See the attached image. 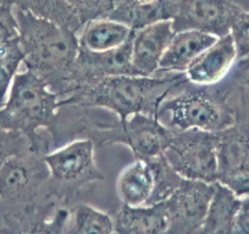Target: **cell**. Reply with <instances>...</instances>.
I'll use <instances>...</instances> for the list:
<instances>
[{"label":"cell","instance_id":"6da1fadb","mask_svg":"<svg viewBox=\"0 0 249 234\" xmlns=\"http://www.w3.org/2000/svg\"><path fill=\"white\" fill-rule=\"evenodd\" d=\"M26 68L39 76L56 94L73 92L72 75L80 51L75 31L30 11L14 8Z\"/></svg>","mask_w":249,"mask_h":234},{"label":"cell","instance_id":"7a4b0ae2","mask_svg":"<svg viewBox=\"0 0 249 234\" xmlns=\"http://www.w3.org/2000/svg\"><path fill=\"white\" fill-rule=\"evenodd\" d=\"M186 75L154 78L148 76H114L77 89L68 99L60 100L62 105L98 107L117 115L120 125L135 114H147L159 117L160 106L174 88L183 84ZM160 118V117H159Z\"/></svg>","mask_w":249,"mask_h":234},{"label":"cell","instance_id":"3957f363","mask_svg":"<svg viewBox=\"0 0 249 234\" xmlns=\"http://www.w3.org/2000/svg\"><path fill=\"white\" fill-rule=\"evenodd\" d=\"M60 107L59 94L32 71L18 72L9 90L6 101L0 106V127L20 132L27 138L32 152L44 150L42 128H50Z\"/></svg>","mask_w":249,"mask_h":234},{"label":"cell","instance_id":"277c9868","mask_svg":"<svg viewBox=\"0 0 249 234\" xmlns=\"http://www.w3.org/2000/svg\"><path fill=\"white\" fill-rule=\"evenodd\" d=\"M217 143L219 133L203 131L177 132L164 152L170 166L182 178L217 182Z\"/></svg>","mask_w":249,"mask_h":234},{"label":"cell","instance_id":"5b68a950","mask_svg":"<svg viewBox=\"0 0 249 234\" xmlns=\"http://www.w3.org/2000/svg\"><path fill=\"white\" fill-rule=\"evenodd\" d=\"M169 115V128L220 133L233 126V117L215 99L203 92H184L166 100L160 106V114Z\"/></svg>","mask_w":249,"mask_h":234},{"label":"cell","instance_id":"8992f818","mask_svg":"<svg viewBox=\"0 0 249 234\" xmlns=\"http://www.w3.org/2000/svg\"><path fill=\"white\" fill-rule=\"evenodd\" d=\"M48 176L39 154L27 151L10 157L0 168V200L10 205H32Z\"/></svg>","mask_w":249,"mask_h":234},{"label":"cell","instance_id":"52a82bcc","mask_svg":"<svg viewBox=\"0 0 249 234\" xmlns=\"http://www.w3.org/2000/svg\"><path fill=\"white\" fill-rule=\"evenodd\" d=\"M215 188L216 183L183 178L165 200L169 214L167 234H195L207 215Z\"/></svg>","mask_w":249,"mask_h":234},{"label":"cell","instance_id":"ba28073f","mask_svg":"<svg viewBox=\"0 0 249 234\" xmlns=\"http://www.w3.org/2000/svg\"><path fill=\"white\" fill-rule=\"evenodd\" d=\"M95 144L90 138L75 140L43 156L49 177L62 185H81L104 180L94 159Z\"/></svg>","mask_w":249,"mask_h":234},{"label":"cell","instance_id":"9c48e42d","mask_svg":"<svg viewBox=\"0 0 249 234\" xmlns=\"http://www.w3.org/2000/svg\"><path fill=\"white\" fill-rule=\"evenodd\" d=\"M242 11L230 0H179L172 27L175 32L196 30L220 38L231 33Z\"/></svg>","mask_w":249,"mask_h":234},{"label":"cell","instance_id":"30bf717a","mask_svg":"<svg viewBox=\"0 0 249 234\" xmlns=\"http://www.w3.org/2000/svg\"><path fill=\"white\" fill-rule=\"evenodd\" d=\"M114 76H140L132 64V39L107 51H89L80 48L72 75L73 92Z\"/></svg>","mask_w":249,"mask_h":234},{"label":"cell","instance_id":"8fae6325","mask_svg":"<svg viewBox=\"0 0 249 234\" xmlns=\"http://www.w3.org/2000/svg\"><path fill=\"white\" fill-rule=\"evenodd\" d=\"M174 135L175 131L162 125L159 117L135 114L122 125L119 122L114 139L130 147L136 159L149 162L164 155Z\"/></svg>","mask_w":249,"mask_h":234},{"label":"cell","instance_id":"7c38bea8","mask_svg":"<svg viewBox=\"0 0 249 234\" xmlns=\"http://www.w3.org/2000/svg\"><path fill=\"white\" fill-rule=\"evenodd\" d=\"M217 182L242 197L249 182V127H232L219 133Z\"/></svg>","mask_w":249,"mask_h":234},{"label":"cell","instance_id":"4fadbf2b","mask_svg":"<svg viewBox=\"0 0 249 234\" xmlns=\"http://www.w3.org/2000/svg\"><path fill=\"white\" fill-rule=\"evenodd\" d=\"M175 34L171 20L158 21L135 31L132 38V64L140 76L152 77Z\"/></svg>","mask_w":249,"mask_h":234},{"label":"cell","instance_id":"5bb4252c","mask_svg":"<svg viewBox=\"0 0 249 234\" xmlns=\"http://www.w3.org/2000/svg\"><path fill=\"white\" fill-rule=\"evenodd\" d=\"M238 60L231 33L217 38L216 42L203 51L186 70L187 80L200 85L215 84L226 76Z\"/></svg>","mask_w":249,"mask_h":234},{"label":"cell","instance_id":"9a60e30c","mask_svg":"<svg viewBox=\"0 0 249 234\" xmlns=\"http://www.w3.org/2000/svg\"><path fill=\"white\" fill-rule=\"evenodd\" d=\"M216 40L217 37L202 31L187 30L175 32L162 55L159 70L186 72L188 66Z\"/></svg>","mask_w":249,"mask_h":234},{"label":"cell","instance_id":"2e32d148","mask_svg":"<svg viewBox=\"0 0 249 234\" xmlns=\"http://www.w3.org/2000/svg\"><path fill=\"white\" fill-rule=\"evenodd\" d=\"M117 234H167L169 214L165 201L128 206L122 204L114 218Z\"/></svg>","mask_w":249,"mask_h":234},{"label":"cell","instance_id":"e0dca14e","mask_svg":"<svg viewBox=\"0 0 249 234\" xmlns=\"http://www.w3.org/2000/svg\"><path fill=\"white\" fill-rule=\"evenodd\" d=\"M32 205L5 217V227L0 234H65L71 214L66 207H59L49 218L39 215L33 217Z\"/></svg>","mask_w":249,"mask_h":234},{"label":"cell","instance_id":"ac0fdd59","mask_svg":"<svg viewBox=\"0 0 249 234\" xmlns=\"http://www.w3.org/2000/svg\"><path fill=\"white\" fill-rule=\"evenodd\" d=\"M133 34L135 31L124 23L111 18H95L83 26L78 42L81 49L100 52L126 44Z\"/></svg>","mask_w":249,"mask_h":234},{"label":"cell","instance_id":"d6986e66","mask_svg":"<svg viewBox=\"0 0 249 234\" xmlns=\"http://www.w3.org/2000/svg\"><path fill=\"white\" fill-rule=\"evenodd\" d=\"M239 205L241 197L229 187L216 182L207 215L195 234H233L234 219Z\"/></svg>","mask_w":249,"mask_h":234},{"label":"cell","instance_id":"ffe728a7","mask_svg":"<svg viewBox=\"0 0 249 234\" xmlns=\"http://www.w3.org/2000/svg\"><path fill=\"white\" fill-rule=\"evenodd\" d=\"M154 190V172L149 162L136 159L120 174L117 192L122 204L128 206L147 205Z\"/></svg>","mask_w":249,"mask_h":234},{"label":"cell","instance_id":"44dd1931","mask_svg":"<svg viewBox=\"0 0 249 234\" xmlns=\"http://www.w3.org/2000/svg\"><path fill=\"white\" fill-rule=\"evenodd\" d=\"M0 4L30 11L36 16L59 23L75 32L82 28L68 0H0Z\"/></svg>","mask_w":249,"mask_h":234},{"label":"cell","instance_id":"7402d4cb","mask_svg":"<svg viewBox=\"0 0 249 234\" xmlns=\"http://www.w3.org/2000/svg\"><path fill=\"white\" fill-rule=\"evenodd\" d=\"M65 234H114V218L87 204H78Z\"/></svg>","mask_w":249,"mask_h":234},{"label":"cell","instance_id":"603a6c76","mask_svg":"<svg viewBox=\"0 0 249 234\" xmlns=\"http://www.w3.org/2000/svg\"><path fill=\"white\" fill-rule=\"evenodd\" d=\"M25 61V52L18 38L0 47V106L6 101L9 90Z\"/></svg>","mask_w":249,"mask_h":234},{"label":"cell","instance_id":"cb8c5ba5","mask_svg":"<svg viewBox=\"0 0 249 234\" xmlns=\"http://www.w3.org/2000/svg\"><path fill=\"white\" fill-rule=\"evenodd\" d=\"M127 0H68L81 26L95 18H107L110 14Z\"/></svg>","mask_w":249,"mask_h":234},{"label":"cell","instance_id":"d4e9b609","mask_svg":"<svg viewBox=\"0 0 249 234\" xmlns=\"http://www.w3.org/2000/svg\"><path fill=\"white\" fill-rule=\"evenodd\" d=\"M27 151H31V149L25 135L0 127V168L10 157Z\"/></svg>","mask_w":249,"mask_h":234},{"label":"cell","instance_id":"484cf974","mask_svg":"<svg viewBox=\"0 0 249 234\" xmlns=\"http://www.w3.org/2000/svg\"><path fill=\"white\" fill-rule=\"evenodd\" d=\"M231 35L236 45L238 60L249 56V13L242 11L239 14L231 28Z\"/></svg>","mask_w":249,"mask_h":234},{"label":"cell","instance_id":"4316f807","mask_svg":"<svg viewBox=\"0 0 249 234\" xmlns=\"http://www.w3.org/2000/svg\"><path fill=\"white\" fill-rule=\"evenodd\" d=\"M18 38V23L11 5L0 4V47Z\"/></svg>","mask_w":249,"mask_h":234},{"label":"cell","instance_id":"83f0119b","mask_svg":"<svg viewBox=\"0 0 249 234\" xmlns=\"http://www.w3.org/2000/svg\"><path fill=\"white\" fill-rule=\"evenodd\" d=\"M233 234H249V195L241 198V205L234 219Z\"/></svg>","mask_w":249,"mask_h":234},{"label":"cell","instance_id":"f1b7e54d","mask_svg":"<svg viewBox=\"0 0 249 234\" xmlns=\"http://www.w3.org/2000/svg\"><path fill=\"white\" fill-rule=\"evenodd\" d=\"M238 70L241 72L247 73L249 71V56L243 57V59H239L238 60V65H237Z\"/></svg>","mask_w":249,"mask_h":234},{"label":"cell","instance_id":"f546056e","mask_svg":"<svg viewBox=\"0 0 249 234\" xmlns=\"http://www.w3.org/2000/svg\"><path fill=\"white\" fill-rule=\"evenodd\" d=\"M135 3H140V4H148V3H153L155 0H132Z\"/></svg>","mask_w":249,"mask_h":234},{"label":"cell","instance_id":"4dcf8cb0","mask_svg":"<svg viewBox=\"0 0 249 234\" xmlns=\"http://www.w3.org/2000/svg\"><path fill=\"white\" fill-rule=\"evenodd\" d=\"M247 195H249V182L247 183L246 187H244L243 194H242V197H247Z\"/></svg>","mask_w":249,"mask_h":234},{"label":"cell","instance_id":"1f68e13d","mask_svg":"<svg viewBox=\"0 0 249 234\" xmlns=\"http://www.w3.org/2000/svg\"><path fill=\"white\" fill-rule=\"evenodd\" d=\"M243 81H244V83H246V84L249 85V71L247 73H244Z\"/></svg>","mask_w":249,"mask_h":234}]
</instances>
